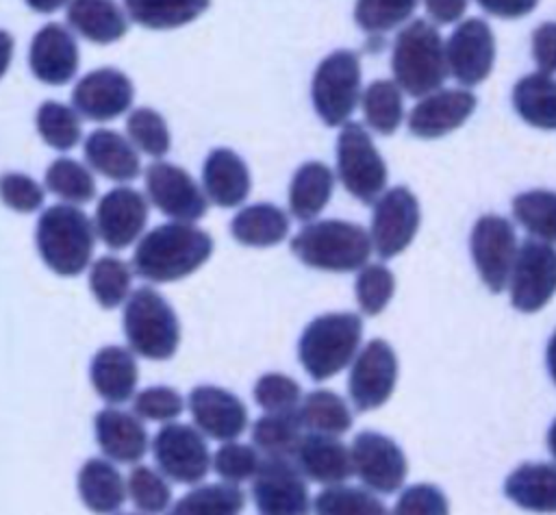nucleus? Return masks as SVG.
Here are the masks:
<instances>
[{"label": "nucleus", "instance_id": "f257e3e1", "mask_svg": "<svg viewBox=\"0 0 556 515\" xmlns=\"http://www.w3.org/2000/svg\"><path fill=\"white\" fill-rule=\"evenodd\" d=\"M213 254V239L187 222L148 230L135 246L132 269L148 282H174L200 269Z\"/></svg>", "mask_w": 556, "mask_h": 515}, {"label": "nucleus", "instance_id": "f03ea898", "mask_svg": "<svg viewBox=\"0 0 556 515\" xmlns=\"http://www.w3.org/2000/svg\"><path fill=\"white\" fill-rule=\"evenodd\" d=\"M391 72L397 87L424 98L443 87L447 72L445 41L430 20L417 17L400 28L391 48Z\"/></svg>", "mask_w": 556, "mask_h": 515}, {"label": "nucleus", "instance_id": "7ed1b4c3", "mask_svg": "<svg viewBox=\"0 0 556 515\" xmlns=\"http://www.w3.org/2000/svg\"><path fill=\"white\" fill-rule=\"evenodd\" d=\"M96 226L76 204L48 206L35 228V243L41 261L59 276H78L91 265Z\"/></svg>", "mask_w": 556, "mask_h": 515}, {"label": "nucleus", "instance_id": "20e7f679", "mask_svg": "<svg viewBox=\"0 0 556 515\" xmlns=\"http://www.w3.org/2000/svg\"><path fill=\"white\" fill-rule=\"evenodd\" d=\"M371 250L369 230L348 219H313L291 239L298 261L324 272H358Z\"/></svg>", "mask_w": 556, "mask_h": 515}, {"label": "nucleus", "instance_id": "39448f33", "mask_svg": "<svg viewBox=\"0 0 556 515\" xmlns=\"http://www.w3.org/2000/svg\"><path fill=\"white\" fill-rule=\"evenodd\" d=\"M363 319L356 313H324L306 324L298 341V359L313 380H326L358 354Z\"/></svg>", "mask_w": 556, "mask_h": 515}, {"label": "nucleus", "instance_id": "423d86ee", "mask_svg": "<svg viewBox=\"0 0 556 515\" xmlns=\"http://www.w3.org/2000/svg\"><path fill=\"white\" fill-rule=\"evenodd\" d=\"M124 335L135 354L165 361L178 350L180 324L172 304L156 289L139 287L124 304Z\"/></svg>", "mask_w": 556, "mask_h": 515}, {"label": "nucleus", "instance_id": "0eeeda50", "mask_svg": "<svg viewBox=\"0 0 556 515\" xmlns=\"http://www.w3.org/2000/svg\"><path fill=\"white\" fill-rule=\"evenodd\" d=\"M363 96L361 59L352 50H334L319 61L311 80V102L326 126L350 122Z\"/></svg>", "mask_w": 556, "mask_h": 515}, {"label": "nucleus", "instance_id": "6e6552de", "mask_svg": "<svg viewBox=\"0 0 556 515\" xmlns=\"http://www.w3.org/2000/svg\"><path fill=\"white\" fill-rule=\"evenodd\" d=\"M337 176L343 189L365 204H374L387 191V163L367 128L358 122H348L339 130Z\"/></svg>", "mask_w": 556, "mask_h": 515}, {"label": "nucleus", "instance_id": "1a4fd4ad", "mask_svg": "<svg viewBox=\"0 0 556 515\" xmlns=\"http://www.w3.org/2000/svg\"><path fill=\"white\" fill-rule=\"evenodd\" d=\"M152 454L159 472L182 485H198L213 465L204 435L195 426L180 422H167L156 432Z\"/></svg>", "mask_w": 556, "mask_h": 515}, {"label": "nucleus", "instance_id": "9d476101", "mask_svg": "<svg viewBox=\"0 0 556 515\" xmlns=\"http://www.w3.org/2000/svg\"><path fill=\"white\" fill-rule=\"evenodd\" d=\"M510 302L521 313L541 311L556 293V248L526 239L515 256L508 278Z\"/></svg>", "mask_w": 556, "mask_h": 515}, {"label": "nucleus", "instance_id": "9b49d317", "mask_svg": "<svg viewBox=\"0 0 556 515\" xmlns=\"http://www.w3.org/2000/svg\"><path fill=\"white\" fill-rule=\"evenodd\" d=\"M306 476L291 459L265 456L252 478V495L261 515H311Z\"/></svg>", "mask_w": 556, "mask_h": 515}, {"label": "nucleus", "instance_id": "f8f14e48", "mask_svg": "<svg viewBox=\"0 0 556 515\" xmlns=\"http://www.w3.org/2000/svg\"><path fill=\"white\" fill-rule=\"evenodd\" d=\"M469 248L480 280L493 293L504 291L508 287L510 269L519 250L515 226L502 215H482L471 228Z\"/></svg>", "mask_w": 556, "mask_h": 515}, {"label": "nucleus", "instance_id": "ddd939ff", "mask_svg": "<svg viewBox=\"0 0 556 515\" xmlns=\"http://www.w3.org/2000/svg\"><path fill=\"white\" fill-rule=\"evenodd\" d=\"M421 222V211L415 193L408 187H391L371 211L369 237L374 252L380 259H393L404 252L415 239Z\"/></svg>", "mask_w": 556, "mask_h": 515}, {"label": "nucleus", "instance_id": "4468645a", "mask_svg": "<svg viewBox=\"0 0 556 515\" xmlns=\"http://www.w3.org/2000/svg\"><path fill=\"white\" fill-rule=\"evenodd\" d=\"M146 193L150 204L172 222L193 224L208 209V198L195 178L187 169L161 159L146 169Z\"/></svg>", "mask_w": 556, "mask_h": 515}, {"label": "nucleus", "instance_id": "2eb2a0df", "mask_svg": "<svg viewBox=\"0 0 556 515\" xmlns=\"http://www.w3.org/2000/svg\"><path fill=\"white\" fill-rule=\"evenodd\" d=\"M450 76L463 87H476L489 78L495 63V37L480 17H467L445 39Z\"/></svg>", "mask_w": 556, "mask_h": 515}, {"label": "nucleus", "instance_id": "dca6fc26", "mask_svg": "<svg viewBox=\"0 0 556 515\" xmlns=\"http://www.w3.org/2000/svg\"><path fill=\"white\" fill-rule=\"evenodd\" d=\"M150 200L126 185L106 191L96 206L93 226L98 239L111 250H124L143 237Z\"/></svg>", "mask_w": 556, "mask_h": 515}, {"label": "nucleus", "instance_id": "f3484780", "mask_svg": "<svg viewBox=\"0 0 556 515\" xmlns=\"http://www.w3.org/2000/svg\"><path fill=\"white\" fill-rule=\"evenodd\" d=\"M397 380V356L384 339H371L350 367L348 391L356 411H374L382 406Z\"/></svg>", "mask_w": 556, "mask_h": 515}, {"label": "nucleus", "instance_id": "a211bd4d", "mask_svg": "<svg viewBox=\"0 0 556 515\" xmlns=\"http://www.w3.org/2000/svg\"><path fill=\"white\" fill-rule=\"evenodd\" d=\"M352 467L361 482L376 493H393L404 485L408 463L402 448L387 435L363 430L352 441Z\"/></svg>", "mask_w": 556, "mask_h": 515}, {"label": "nucleus", "instance_id": "6ab92c4d", "mask_svg": "<svg viewBox=\"0 0 556 515\" xmlns=\"http://www.w3.org/2000/svg\"><path fill=\"white\" fill-rule=\"evenodd\" d=\"M135 98L132 80L115 67H98L80 76L72 89V106L91 122L124 115Z\"/></svg>", "mask_w": 556, "mask_h": 515}, {"label": "nucleus", "instance_id": "aec40b11", "mask_svg": "<svg viewBox=\"0 0 556 515\" xmlns=\"http://www.w3.org/2000/svg\"><path fill=\"white\" fill-rule=\"evenodd\" d=\"M476 96L467 87H441L415 102L406 124L419 139H439L460 128L476 111Z\"/></svg>", "mask_w": 556, "mask_h": 515}, {"label": "nucleus", "instance_id": "412c9836", "mask_svg": "<svg viewBox=\"0 0 556 515\" xmlns=\"http://www.w3.org/2000/svg\"><path fill=\"white\" fill-rule=\"evenodd\" d=\"M80 65V52L70 26L61 22L43 24L28 48V67L43 85L70 83Z\"/></svg>", "mask_w": 556, "mask_h": 515}, {"label": "nucleus", "instance_id": "4be33fe9", "mask_svg": "<svg viewBox=\"0 0 556 515\" xmlns=\"http://www.w3.org/2000/svg\"><path fill=\"white\" fill-rule=\"evenodd\" d=\"M193 426L219 441H235L248 428L245 404L228 389L215 385H200L187 398Z\"/></svg>", "mask_w": 556, "mask_h": 515}, {"label": "nucleus", "instance_id": "5701e85b", "mask_svg": "<svg viewBox=\"0 0 556 515\" xmlns=\"http://www.w3.org/2000/svg\"><path fill=\"white\" fill-rule=\"evenodd\" d=\"M293 459L306 478L326 487L343 485L354 474L350 448L332 435L306 432Z\"/></svg>", "mask_w": 556, "mask_h": 515}, {"label": "nucleus", "instance_id": "b1692460", "mask_svg": "<svg viewBox=\"0 0 556 515\" xmlns=\"http://www.w3.org/2000/svg\"><path fill=\"white\" fill-rule=\"evenodd\" d=\"M96 439L109 461L137 463L146 456L150 439L139 415L119 409H102L96 419Z\"/></svg>", "mask_w": 556, "mask_h": 515}, {"label": "nucleus", "instance_id": "393cba45", "mask_svg": "<svg viewBox=\"0 0 556 515\" xmlns=\"http://www.w3.org/2000/svg\"><path fill=\"white\" fill-rule=\"evenodd\" d=\"M252 187L245 161L230 148H213L202 165V189L208 202L232 209L239 206Z\"/></svg>", "mask_w": 556, "mask_h": 515}, {"label": "nucleus", "instance_id": "a878e982", "mask_svg": "<svg viewBox=\"0 0 556 515\" xmlns=\"http://www.w3.org/2000/svg\"><path fill=\"white\" fill-rule=\"evenodd\" d=\"M85 161L91 172L115 183L135 180L141 172L139 150L130 139L113 128H98L85 137Z\"/></svg>", "mask_w": 556, "mask_h": 515}, {"label": "nucleus", "instance_id": "bb28decb", "mask_svg": "<svg viewBox=\"0 0 556 515\" xmlns=\"http://www.w3.org/2000/svg\"><path fill=\"white\" fill-rule=\"evenodd\" d=\"M89 380L96 393L109 404H122L135 398L139 380L135 352L122 346H104L91 359Z\"/></svg>", "mask_w": 556, "mask_h": 515}, {"label": "nucleus", "instance_id": "cd10ccee", "mask_svg": "<svg viewBox=\"0 0 556 515\" xmlns=\"http://www.w3.org/2000/svg\"><path fill=\"white\" fill-rule=\"evenodd\" d=\"M67 26L91 43H113L128 30V15L113 0H70Z\"/></svg>", "mask_w": 556, "mask_h": 515}, {"label": "nucleus", "instance_id": "c85d7f7f", "mask_svg": "<svg viewBox=\"0 0 556 515\" xmlns=\"http://www.w3.org/2000/svg\"><path fill=\"white\" fill-rule=\"evenodd\" d=\"M78 495L98 515H113L128 495L126 480L109 459H89L78 472Z\"/></svg>", "mask_w": 556, "mask_h": 515}, {"label": "nucleus", "instance_id": "c756f323", "mask_svg": "<svg viewBox=\"0 0 556 515\" xmlns=\"http://www.w3.org/2000/svg\"><path fill=\"white\" fill-rule=\"evenodd\" d=\"M334 191V172L321 161L302 163L289 183V213L308 224L326 209Z\"/></svg>", "mask_w": 556, "mask_h": 515}, {"label": "nucleus", "instance_id": "7c9ffc66", "mask_svg": "<svg viewBox=\"0 0 556 515\" xmlns=\"http://www.w3.org/2000/svg\"><path fill=\"white\" fill-rule=\"evenodd\" d=\"M504 493L517 506L534 513H556V465L523 463L508 474Z\"/></svg>", "mask_w": 556, "mask_h": 515}, {"label": "nucleus", "instance_id": "2f4dec72", "mask_svg": "<svg viewBox=\"0 0 556 515\" xmlns=\"http://www.w3.org/2000/svg\"><path fill=\"white\" fill-rule=\"evenodd\" d=\"M289 228V215L271 202L248 204L230 219V235L248 248L278 246L287 239Z\"/></svg>", "mask_w": 556, "mask_h": 515}, {"label": "nucleus", "instance_id": "473e14b6", "mask_svg": "<svg viewBox=\"0 0 556 515\" xmlns=\"http://www.w3.org/2000/svg\"><path fill=\"white\" fill-rule=\"evenodd\" d=\"M513 109L528 126L556 130V78L539 70L521 76L513 87Z\"/></svg>", "mask_w": 556, "mask_h": 515}, {"label": "nucleus", "instance_id": "72a5a7b5", "mask_svg": "<svg viewBox=\"0 0 556 515\" xmlns=\"http://www.w3.org/2000/svg\"><path fill=\"white\" fill-rule=\"evenodd\" d=\"M211 0H124L130 22L150 30H172L198 20Z\"/></svg>", "mask_w": 556, "mask_h": 515}, {"label": "nucleus", "instance_id": "f704fd0d", "mask_svg": "<svg viewBox=\"0 0 556 515\" xmlns=\"http://www.w3.org/2000/svg\"><path fill=\"white\" fill-rule=\"evenodd\" d=\"M367 128L378 135H393L404 122V91L393 78L371 80L361 96Z\"/></svg>", "mask_w": 556, "mask_h": 515}, {"label": "nucleus", "instance_id": "c9c22d12", "mask_svg": "<svg viewBox=\"0 0 556 515\" xmlns=\"http://www.w3.org/2000/svg\"><path fill=\"white\" fill-rule=\"evenodd\" d=\"M252 443L265 456L291 459L304 437L300 411L265 413L252 424Z\"/></svg>", "mask_w": 556, "mask_h": 515}, {"label": "nucleus", "instance_id": "e433bc0d", "mask_svg": "<svg viewBox=\"0 0 556 515\" xmlns=\"http://www.w3.org/2000/svg\"><path fill=\"white\" fill-rule=\"evenodd\" d=\"M300 419L304 430L339 437L350 430L352 413L341 395L328 389L311 391L300 402Z\"/></svg>", "mask_w": 556, "mask_h": 515}, {"label": "nucleus", "instance_id": "4c0bfd02", "mask_svg": "<svg viewBox=\"0 0 556 515\" xmlns=\"http://www.w3.org/2000/svg\"><path fill=\"white\" fill-rule=\"evenodd\" d=\"M245 506V493L232 482H213L193 487L172 508L169 515H239Z\"/></svg>", "mask_w": 556, "mask_h": 515}, {"label": "nucleus", "instance_id": "58836bf2", "mask_svg": "<svg viewBox=\"0 0 556 515\" xmlns=\"http://www.w3.org/2000/svg\"><path fill=\"white\" fill-rule=\"evenodd\" d=\"M515 222L532 235V239L556 243V191L530 189L513 198Z\"/></svg>", "mask_w": 556, "mask_h": 515}, {"label": "nucleus", "instance_id": "ea45409f", "mask_svg": "<svg viewBox=\"0 0 556 515\" xmlns=\"http://www.w3.org/2000/svg\"><path fill=\"white\" fill-rule=\"evenodd\" d=\"M132 267L117 256H100L89 265V289L102 309L126 304L132 287Z\"/></svg>", "mask_w": 556, "mask_h": 515}, {"label": "nucleus", "instance_id": "a19ab883", "mask_svg": "<svg viewBox=\"0 0 556 515\" xmlns=\"http://www.w3.org/2000/svg\"><path fill=\"white\" fill-rule=\"evenodd\" d=\"M35 124L43 143L59 152L76 148L83 137L80 113L72 104H63L56 100H46L43 104H39Z\"/></svg>", "mask_w": 556, "mask_h": 515}, {"label": "nucleus", "instance_id": "79ce46f5", "mask_svg": "<svg viewBox=\"0 0 556 515\" xmlns=\"http://www.w3.org/2000/svg\"><path fill=\"white\" fill-rule=\"evenodd\" d=\"M46 189L61 198L65 204H85L93 200L96 196V178L89 169V165L70 159L59 156L54 159L46 169Z\"/></svg>", "mask_w": 556, "mask_h": 515}, {"label": "nucleus", "instance_id": "37998d69", "mask_svg": "<svg viewBox=\"0 0 556 515\" xmlns=\"http://www.w3.org/2000/svg\"><path fill=\"white\" fill-rule=\"evenodd\" d=\"M315 515H389L387 506L367 489L332 485L313 500Z\"/></svg>", "mask_w": 556, "mask_h": 515}, {"label": "nucleus", "instance_id": "c03bdc74", "mask_svg": "<svg viewBox=\"0 0 556 515\" xmlns=\"http://www.w3.org/2000/svg\"><path fill=\"white\" fill-rule=\"evenodd\" d=\"M126 137L130 143L152 159H161L169 152L172 135L165 117L150 106H137L126 117Z\"/></svg>", "mask_w": 556, "mask_h": 515}, {"label": "nucleus", "instance_id": "a18cd8bd", "mask_svg": "<svg viewBox=\"0 0 556 515\" xmlns=\"http://www.w3.org/2000/svg\"><path fill=\"white\" fill-rule=\"evenodd\" d=\"M419 0H356L354 22L367 35H382L410 22Z\"/></svg>", "mask_w": 556, "mask_h": 515}, {"label": "nucleus", "instance_id": "49530a36", "mask_svg": "<svg viewBox=\"0 0 556 515\" xmlns=\"http://www.w3.org/2000/svg\"><path fill=\"white\" fill-rule=\"evenodd\" d=\"M126 487H128V495H130L132 504L141 513L156 515V513H163L169 508L172 489H169L167 478L161 472H156L148 465H137L130 472Z\"/></svg>", "mask_w": 556, "mask_h": 515}, {"label": "nucleus", "instance_id": "de8ad7c7", "mask_svg": "<svg viewBox=\"0 0 556 515\" xmlns=\"http://www.w3.org/2000/svg\"><path fill=\"white\" fill-rule=\"evenodd\" d=\"M395 291V276L382 263H367L358 269L354 293L365 315H378L387 309Z\"/></svg>", "mask_w": 556, "mask_h": 515}, {"label": "nucleus", "instance_id": "09e8293b", "mask_svg": "<svg viewBox=\"0 0 556 515\" xmlns=\"http://www.w3.org/2000/svg\"><path fill=\"white\" fill-rule=\"evenodd\" d=\"M261 454L254 445L239 443V441H224L217 452L213 454V469L224 482H245L252 480L261 465Z\"/></svg>", "mask_w": 556, "mask_h": 515}, {"label": "nucleus", "instance_id": "8fccbe9b", "mask_svg": "<svg viewBox=\"0 0 556 515\" xmlns=\"http://www.w3.org/2000/svg\"><path fill=\"white\" fill-rule=\"evenodd\" d=\"M254 400L265 413L298 411L302 402V389L291 376L280 372H269L256 380Z\"/></svg>", "mask_w": 556, "mask_h": 515}, {"label": "nucleus", "instance_id": "3c124183", "mask_svg": "<svg viewBox=\"0 0 556 515\" xmlns=\"http://www.w3.org/2000/svg\"><path fill=\"white\" fill-rule=\"evenodd\" d=\"M132 409H135V415H139L141 419L167 424L182 413L185 400L176 389L165 385H154L135 393Z\"/></svg>", "mask_w": 556, "mask_h": 515}, {"label": "nucleus", "instance_id": "603ef678", "mask_svg": "<svg viewBox=\"0 0 556 515\" xmlns=\"http://www.w3.org/2000/svg\"><path fill=\"white\" fill-rule=\"evenodd\" d=\"M46 198L43 187L26 174L4 172L0 176V200L15 213H35Z\"/></svg>", "mask_w": 556, "mask_h": 515}, {"label": "nucleus", "instance_id": "864d4df0", "mask_svg": "<svg viewBox=\"0 0 556 515\" xmlns=\"http://www.w3.org/2000/svg\"><path fill=\"white\" fill-rule=\"evenodd\" d=\"M393 515H450V504L439 487L421 482L410 485L400 493Z\"/></svg>", "mask_w": 556, "mask_h": 515}, {"label": "nucleus", "instance_id": "5fc2aeb1", "mask_svg": "<svg viewBox=\"0 0 556 515\" xmlns=\"http://www.w3.org/2000/svg\"><path fill=\"white\" fill-rule=\"evenodd\" d=\"M532 61L539 72L556 74V22H543L532 30Z\"/></svg>", "mask_w": 556, "mask_h": 515}, {"label": "nucleus", "instance_id": "6e6d98bb", "mask_svg": "<svg viewBox=\"0 0 556 515\" xmlns=\"http://www.w3.org/2000/svg\"><path fill=\"white\" fill-rule=\"evenodd\" d=\"M476 2L484 13L500 17V20L526 17L539 4V0H476Z\"/></svg>", "mask_w": 556, "mask_h": 515}, {"label": "nucleus", "instance_id": "4d7b16f0", "mask_svg": "<svg viewBox=\"0 0 556 515\" xmlns=\"http://www.w3.org/2000/svg\"><path fill=\"white\" fill-rule=\"evenodd\" d=\"M469 0H424L426 13L432 24H458L465 20Z\"/></svg>", "mask_w": 556, "mask_h": 515}, {"label": "nucleus", "instance_id": "13d9d810", "mask_svg": "<svg viewBox=\"0 0 556 515\" xmlns=\"http://www.w3.org/2000/svg\"><path fill=\"white\" fill-rule=\"evenodd\" d=\"M13 50H15V41L11 33L0 28V78L9 72V65L13 61Z\"/></svg>", "mask_w": 556, "mask_h": 515}, {"label": "nucleus", "instance_id": "bf43d9fd", "mask_svg": "<svg viewBox=\"0 0 556 515\" xmlns=\"http://www.w3.org/2000/svg\"><path fill=\"white\" fill-rule=\"evenodd\" d=\"M24 2L28 4V9H33L35 13H43V15L54 13L70 4V0H24Z\"/></svg>", "mask_w": 556, "mask_h": 515}, {"label": "nucleus", "instance_id": "052dcab7", "mask_svg": "<svg viewBox=\"0 0 556 515\" xmlns=\"http://www.w3.org/2000/svg\"><path fill=\"white\" fill-rule=\"evenodd\" d=\"M547 369H549V376L556 385V330L552 332V337L547 341Z\"/></svg>", "mask_w": 556, "mask_h": 515}, {"label": "nucleus", "instance_id": "680f3d73", "mask_svg": "<svg viewBox=\"0 0 556 515\" xmlns=\"http://www.w3.org/2000/svg\"><path fill=\"white\" fill-rule=\"evenodd\" d=\"M547 445H549L552 456L556 459V419H554V422H552V426H549V432H547Z\"/></svg>", "mask_w": 556, "mask_h": 515}, {"label": "nucleus", "instance_id": "e2e57ef3", "mask_svg": "<svg viewBox=\"0 0 556 515\" xmlns=\"http://www.w3.org/2000/svg\"><path fill=\"white\" fill-rule=\"evenodd\" d=\"M124 515H146V513H124Z\"/></svg>", "mask_w": 556, "mask_h": 515}]
</instances>
